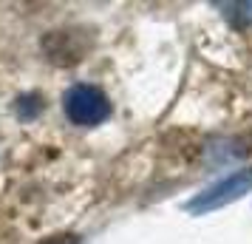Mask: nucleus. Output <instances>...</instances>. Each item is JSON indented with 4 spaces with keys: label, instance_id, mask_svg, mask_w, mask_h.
<instances>
[{
    "label": "nucleus",
    "instance_id": "obj_5",
    "mask_svg": "<svg viewBox=\"0 0 252 244\" xmlns=\"http://www.w3.org/2000/svg\"><path fill=\"white\" fill-rule=\"evenodd\" d=\"M40 244H80V236L77 233H57V236H48Z\"/></svg>",
    "mask_w": 252,
    "mask_h": 244
},
{
    "label": "nucleus",
    "instance_id": "obj_3",
    "mask_svg": "<svg viewBox=\"0 0 252 244\" xmlns=\"http://www.w3.org/2000/svg\"><path fill=\"white\" fill-rule=\"evenodd\" d=\"M221 14L227 17L229 26L235 29H250L252 26V0L250 3H221Z\"/></svg>",
    "mask_w": 252,
    "mask_h": 244
},
{
    "label": "nucleus",
    "instance_id": "obj_1",
    "mask_svg": "<svg viewBox=\"0 0 252 244\" xmlns=\"http://www.w3.org/2000/svg\"><path fill=\"white\" fill-rule=\"evenodd\" d=\"M250 190H252V168H244V171L229 174L227 179H221L216 185H210L198 196H193L187 202V210L195 213V216H204V213H213L218 208H227L232 202H238Z\"/></svg>",
    "mask_w": 252,
    "mask_h": 244
},
{
    "label": "nucleus",
    "instance_id": "obj_2",
    "mask_svg": "<svg viewBox=\"0 0 252 244\" xmlns=\"http://www.w3.org/2000/svg\"><path fill=\"white\" fill-rule=\"evenodd\" d=\"M65 114L74 125L91 128L111 116V103L96 85H74L65 94Z\"/></svg>",
    "mask_w": 252,
    "mask_h": 244
},
{
    "label": "nucleus",
    "instance_id": "obj_4",
    "mask_svg": "<svg viewBox=\"0 0 252 244\" xmlns=\"http://www.w3.org/2000/svg\"><path fill=\"white\" fill-rule=\"evenodd\" d=\"M40 108H43V103H40L37 94H26V97L17 100V114H20V119H34Z\"/></svg>",
    "mask_w": 252,
    "mask_h": 244
}]
</instances>
